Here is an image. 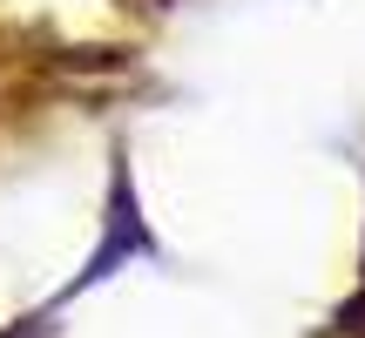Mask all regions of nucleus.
I'll list each match as a JSON object with an SVG mask.
<instances>
[{
  "label": "nucleus",
  "instance_id": "nucleus-1",
  "mask_svg": "<svg viewBox=\"0 0 365 338\" xmlns=\"http://www.w3.org/2000/svg\"><path fill=\"white\" fill-rule=\"evenodd\" d=\"M129 250H156L149 244V230H143V217H135V196H129V176H115V237H108L102 250H95V264L81 271V285H95V277H108Z\"/></svg>",
  "mask_w": 365,
  "mask_h": 338
}]
</instances>
